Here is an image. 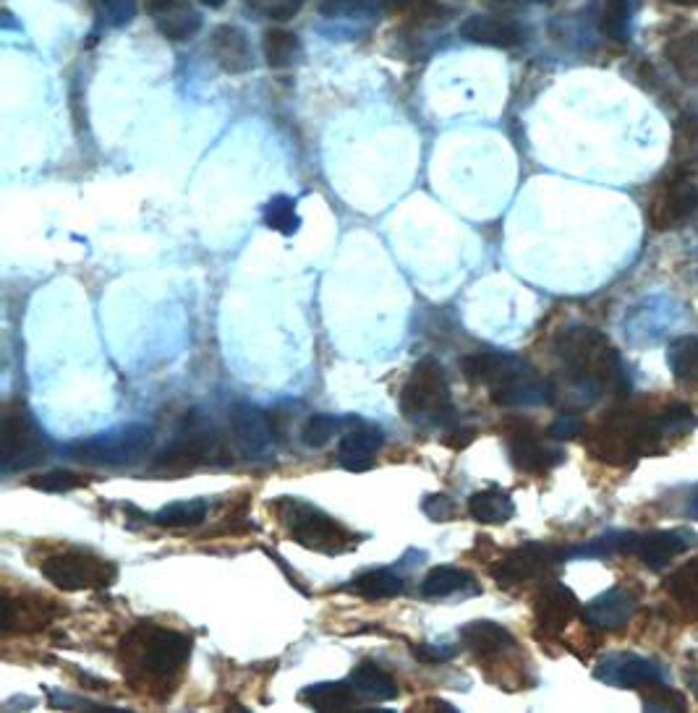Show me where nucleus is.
<instances>
[{"label": "nucleus", "instance_id": "f257e3e1", "mask_svg": "<svg viewBox=\"0 0 698 713\" xmlns=\"http://www.w3.org/2000/svg\"><path fill=\"white\" fill-rule=\"evenodd\" d=\"M557 353L566 363L570 382L589 400H597L601 390L622 384L618 351L601 332L589 327H576L557 340Z\"/></svg>", "mask_w": 698, "mask_h": 713}, {"label": "nucleus", "instance_id": "f03ea898", "mask_svg": "<svg viewBox=\"0 0 698 713\" xmlns=\"http://www.w3.org/2000/svg\"><path fill=\"white\" fill-rule=\"evenodd\" d=\"M126 661L144 680H168L181 672L191 656V637L178 630L142 625L123 643Z\"/></svg>", "mask_w": 698, "mask_h": 713}, {"label": "nucleus", "instance_id": "7ed1b4c3", "mask_svg": "<svg viewBox=\"0 0 698 713\" xmlns=\"http://www.w3.org/2000/svg\"><path fill=\"white\" fill-rule=\"evenodd\" d=\"M400 411L419 426H448L456 419L450 384L435 359H425L400 390Z\"/></svg>", "mask_w": 698, "mask_h": 713}, {"label": "nucleus", "instance_id": "20e7f679", "mask_svg": "<svg viewBox=\"0 0 698 713\" xmlns=\"http://www.w3.org/2000/svg\"><path fill=\"white\" fill-rule=\"evenodd\" d=\"M278 515L293 541H299L303 549H315V552L322 554H343L348 549L359 546L356 544L359 536L353 531H348L328 512L303 500H291V496L278 500Z\"/></svg>", "mask_w": 698, "mask_h": 713}, {"label": "nucleus", "instance_id": "39448f33", "mask_svg": "<svg viewBox=\"0 0 698 713\" xmlns=\"http://www.w3.org/2000/svg\"><path fill=\"white\" fill-rule=\"evenodd\" d=\"M152 448V429L142 423L116 429V432L87 436L73 444H66L63 452L79 463L92 465H129L144 458V452Z\"/></svg>", "mask_w": 698, "mask_h": 713}, {"label": "nucleus", "instance_id": "423d86ee", "mask_svg": "<svg viewBox=\"0 0 698 713\" xmlns=\"http://www.w3.org/2000/svg\"><path fill=\"white\" fill-rule=\"evenodd\" d=\"M40 573L61 591L108 589L118 578L113 562L102 560L94 552H84V549H66V552L44 556Z\"/></svg>", "mask_w": 698, "mask_h": 713}, {"label": "nucleus", "instance_id": "0eeeda50", "mask_svg": "<svg viewBox=\"0 0 698 713\" xmlns=\"http://www.w3.org/2000/svg\"><path fill=\"white\" fill-rule=\"evenodd\" d=\"M3 473L21 471V468L37 465L48 458L50 440L37 426V421L24 408H13L3 419Z\"/></svg>", "mask_w": 698, "mask_h": 713}, {"label": "nucleus", "instance_id": "6e6552de", "mask_svg": "<svg viewBox=\"0 0 698 713\" xmlns=\"http://www.w3.org/2000/svg\"><path fill=\"white\" fill-rule=\"evenodd\" d=\"M566 562V554L562 549L547 546V544H521L513 552H508L500 562L492 568V578L505 589H513V585L529 583L541 573H547L555 564Z\"/></svg>", "mask_w": 698, "mask_h": 713}, {"label": "nucleus", "instance_id": "1a4fd4ad", "mask_svg": "<svg viewBox=\"0 0 698 713\" xmlns=\"http://www.w3.org/2000/svg\"><path fill=\"white\" fill-rule=\"evenodd\" d=\"M230 432L243 458L265 460L275 452V434L262 408L239 403L230 411Z\"/></svg>", "mask_w": 698, "mask_h": 713}, {"label": "nucleus", "instance_id": "9d476101", "mask_svg": "<svg viewBox=\"0 0 698 713\" xmlns=\"http://www.w3.org/2000/svg\"><path fill=\"white\" fill-rule=\"evenodd\" d=\"M215 448H218V436L212 432V423L199 411H191L178 429L170 450L160 460L168 465L181 463L191 468L195 463H207L215 455Z\"/></svg>", "mask_w": 698, "mask_h": 713}, {"label": "nucleus", "instance_id": "9b49d317", "mask_svg": "<svg viewBox=\"0 0 698 713\" xmlns=\"http://www.w3.org/2000/svg\"><path fill=\"white\" fill-rule=\"evenodd\" d=\"M460 371L473 384L500 388L518 376L531 374V366L513 353H471L460 361Z\"/></svg>", "mask_w": 698, "mask_h": 713}, {"label": "nucleus", "instance_id": "f8f14e48", "mask_svg": "<svg viewBox=\"0 0 698 713\" xmlns=\"http://www.w3.org/2000/svg\"><path fill=\"white\" fill-rule=\"evenodd\" d=\"M144 6L158 32L170 42L191 40L202 29V13L191 6V0H144Z\"/></svg>", "mask_w": 698, "mask_h": 713}, {"label": "nucleus", "instance_id": "ddd939ff", "mask_svg": "<svg viewBox=\"0 0 698 713\" xmlns=\"http://www.w3.org/2000/svg\"><path fill=\"white\" fill-rule=\"evenodd\" d=\"M698 210V189L686 175L672 178L665 185L662 194L651 204V225L657 230H670L680 222H686L690 214Z\"/></svg>", "mask_w": 698, "mask_h": 713}, {"label": "nucleus", "instance_id": "4468645a", "mask_svg": "<svg viewBox=\"0 0 698 713\" xmlns=\"http://www.w3.org/2000/svg\"><path fill=\"white\" fill-rule=\"evenodd\" d=\"M594 677L605 685L612 687H649L655 682H662V672L655 661L630 656V653H618V656H607L594 670Z\"/></svg>", "mask_w": 698, "mask_h": 713}, {"label": "nucleus", "instance_id": "2eb2a0df", "mask_svg": "<svg viewBox=\"0 0 698 713\" xmlns=\"http://www.w3.org/2000/svg\"><path fill=\"white\" fill-rule=\"evenodd\" d=\"M460 37L473 44H487V48H518L526 40V29L513 19L479 13L460 24Z\"/></svg>", "mask_w": 698, "mask_h": 713}, {"label": "nucleus", "instance_id": "dca6fc26", "mask_svg": "<svg viewBox=\"0 0 698 713\" xmlns=\"http://www.w3.org/2000/svg\"><path fill=\"white\" fill-rule=\"evenodd\" d=\"M385 448L382 429L371 426V423L359 421L356 426L348 429L343 440L338 444V463L346 471H367L375 463V455Z\"/></svg>", "mask_w": 698, "mask_h": 713}, {"label": "nucleus", "instance_id": "f3484780", "mask_svg": "<svg viewBox=\"0 0 698 713\" xmlns=\"http://www.w3.org/2000/svg\"><path fill=\"white\" fill-rule=\"evenodd\" d=\"M210 53L215 63L226 73H243L255 69V50H251L247 32L239 27L226 24L215 29L210 40Z\"/></svg>", "mask_w": 698, "mask_h": 713}, {"label": "nucleus", "instance_id": "a211bd4d", "mask_svg": "<svg viewBox=\"0 0 698 713\" xmlns=\"http://www.w3.org/2000/svg\"><path fill=\"white\" fill-rule=\"evenodd\" d=\"M578 612H581V604H578L574 591L562 583H549L537 599V625L547 635L562 633Z\"/></svg>", "mask_w": 698, "mask_h": 713}, {"label": "nucleus", "instance_id": "6ab92c4d", "mask_svg": "<svg viewBox=\"0 0 698 713\" xmlns=\"http://www.w3.org/2000/svg\"><path fill=\"white\" fill-rule=\"evenodd\" d=\"M694 536L686 531H655V533H634L630 541V554H636L638 560L649 568H665L672 556L686 552L694 544Z\"/></svg>", "mask_w": 698, "mask_h": 713}, {"label": "nucleus", "instance_id": "aec40b11", "mask_svg": "<svg viewBox=\"0 0 698 713\" xmlns=\"http://www.w3.org/2000/svg\"><path fill=\"white\" fill-rule=\"evenodd\" d=\"M636 612L634 593L626 589H610L584 606V620L597 630H620Z\"/></svg>", "mask_w": 698, "mask_h": 713}, {"label": "nucleus", "instance_id": "412c9836", "mask_svg": "<svg viewBox=\"0 0 698 713\" xmlns=\"http://www.w3.org/2000/svg\"><path fill=\"white\" fill-rule=\"evenodd\" d=\"M508 450H510V460H513V465L518 471H526V473H545L549 468L560 465L562 460H566V452L560 448H555V444L539 440L537 434H529V432L510 436Z\"/></svg>", "mask_w": 698, "mask_h": 713}, {"label": "nucleus", "instance_id": "4be33fe9", "mask_svg": "<svg viewBox=\"0 0 698 713\" xmlns=\"http://www.w3.org/2000/svg\"><path fill=\"white\" fill-rule=\"evenodd\" d=\"M348 685L361 703H385L398 697V682L375 661H361L359 666H353V672L348 674Z\"/></svg>", "mask_w": 698, "mask_h": 713}, {"label": "nucleus", "instance_id": "5701e85b", "mask_svg": "<svg viewBox=\"0 0 698 713\" xmlns=\"http://www.w3.org/2000/svg\"><path fill=\"white\" fill-rule=\"evenodd\" d=\"M460 643L469 649L473 656L479 659H489V656H500L508 649H513L516 641L513 635L508 633V627L497 625V622H469V625L460 627Z\"/></svg>", "mask_w": 698, "mask_h": 713}, {"label": "nucleus", "instance_id": "b1692460", "mask_svg": "<svg viewBox=\"0 0 698 713\" xmlns=\"http://www.w3.org/2000/svg\"><path fill=\"white\" fill-rule=\"evenodd\" d=\"M555 390L552 384L545 382V379L526 374L518 376L513 382L500 384V388L492 390V400L497 405H508V408H534V405H547L552 400Z\"/></svg>", "mask_w": 698, "mask_h": 713}, {"label": "nucleus", "instance_id": "393cba45", "mask_svg": "<svg viewBox=\"0 0 698 713\" xmlns=\"http://www.w3.org/2000/svg\"><path fill=\"white\" fill-rule=\"evenodd\" d=\"M469 512L473 520H479V523L500 525V523H508V520L516 515V502L513 496L502 492V489L489 486L485 492H477L471 496Z\"/></svg>", "mask_w": 698, "mask_h": 713}, {"label": "nucleus", "instance_id": "a878e982", "mask_svg": "<svg viewBox=\"0 0 698 713\" xmlns=\"http://www.w3.org/2000/svg\"><path fill=\"white\" fill-rule=\"evenodd\" d=\"M301 703H307L309 709L315 711H348L356 709L361 701L356 697V693L348 685V680L343 682H319V685H311L301 693Z\"/></svg>", "mask_w": 698, "mask_h": 713}, {"label": "nucleus", "instance_id": "bb28decb", "mask_svg": "<svg viewBox=\"0 0 698 713\" xmlns=\"http://www.w3.org/2000/svg\"><path fill=\"white\" fill-rule=\"evenodd\" d=\"M262 48L270 69H291V66L299 63L301 58V40L291 32V29H283V27L267 29L262 37Z\"/></svg>", "mask_w": 698, "mask_h": 713}, {"label": "nucleus", "instance_id": "cd10ccee", "mask_svg": "<svg viewBox=\"0 0 698 713\" xmlns=\"http://www.w3.org/2000/svg\"><path fill=\"white\" fill-rule=\"evenodd\" d=\"M356 423H359V415H311L301 429V442L307 444V448H325L332 436L346 434Z\"/></svg>", "mask_w": 698, "mask_h": 713}, {"label": "nucleus", "instance_id": "c85d7f7f", "mask_svg": "<svg viewBox=\"0 0 698 713\" xmlns=\"http://www.w3.org/2000/svg\"><path fill=\"white\" fill-rule=\"evenodd\" d=\"M473 585V578L466 573V570L452 568V564H440V568H432L421 581V593L427 599H448L452 593L469 589Z\"/></svg>", "mask_w": 698, "mask_h": 713}, {"label": "nucleus", "instance_id": "c756f323", "mask_svg": "<svg viewBox=\"0 0 698 713\" xmlns=\"http://www.w3.org/2000/svg\"><path fill=\"white\" fill-rule=\"evenodd\" d=\"M207 510H210V504L205 500H181L166 504V508L154 512L152 520L154 525H162V529H195V525L205 523Z\"/></svg>", "mask_w": 698, "mask_h": 713}, {"label": "nucleus", "instance_id": "7c9ffc66", "mask_svg": "<svg viewBox=\"0 0 698 713\" xmlns=\"http://www.w3.org/2000/svg\"><path fill=\"white\" fill-rule=\"evenodd\" d=\"M353 591L361 593L367 599H390L403 593L406 581L403 575H398V570H367V573L353 578Z\"/></svg>", "mask_w": 698, "mask_h": 713}, {"label": "nucleus", "instance_id": "2f4dec72", "mask_svg": "<svg viewBox=\"0 0 698 713\" xmlns=\"http://www.w3.org/2000/svg\"><path fill=\"white\" fill-rule=\"evenodd\" d=\"M665 56L686 84L698 87V32L682 34L678 40H672L667 44Z\"/></svg>", "mask_w": 698, "mask_h": 713}, {"label": "nucleus", "instance_id": "473e14b6", "mask_svg": "<svg viewBox=\"0 0 698 713\" xmlns=\"http://www.w3.org/2000/svg\"><path fill=\"white\" fill-rule=\"evenodd\" d=\"M667 366L680 382H696L698 379V338L682 335L672 340L667 348Z\"/></svg>", "mask_w": 698, "mask_h": 713}, {"label": "nucleus", "instance_id": "72a5a7b5", "mask_svg": "<svg viewBox=\"0 0 698 713\" xmlns=\"http://www.w3.org/2000/svg\"><path fill=\"white\" fill-rule=\"evenodd\" d=\"M265 222L267 228L278 230L280 235H296L301 228V218L296 212V199L291 197H275L265 204Z\"/></svg>", "mask_w": 698, "mask_h": 713}, {"label": "nucleus", "instance_id": "f704fd0d", "mask_svg": "<svg viewBox=\"0 0 698 713\" xmlns=\"http://www.w3.org/2000/svg\"><path fill=\"white\" fill-rule=\"evenodd\" d=\"M601 32L615 42H628L630 37V3L628 0H607L601 13Z\"/></svg>", "mask_w": 698, "mask_h": 713}, {"label": "nucleus", "instance_id": "c9c22d12", "mask_svg": "<svg viewBox=\"0 0 698 713\" xmlns=\"http://www.w3.org/2000/svg\"><path fill=\"white\" fill-rule=\"evenodd\" d=\"M32 486L40 489V492H48V494H66V492H73V489H79V486H87V475L66 471V468H56V471L34 475Z\"/></svg>", "mask_w": 698, "mask_h": 713}, {"label": "nucleus", "instance_id": "e433bc0d", "mask_svg": "<svg viewBox=\"0 0 698 713\" xmlns=\"http://www.w3.org/2000/svg\"><path fill=\"white\" fill-rule=\"evenodd\" d=\"M102 27H126L137 17V0H92Z\"/></svg>", "mask_w": 698, "mask_h": 713}, {"label": "nucleus", "instance_id": "4c0bfd02", "mask_svg": "<svg viewBox=\"0 0 698 713\" xmlns=\"http://www.w3.org/2000/svg\"><path fill=\"white\" fill-rule=\"evenodd\" d=\"M303 0H247V9L259 19L288 21L301 11Z\"/></svg>", "mask_w": 698, "mask_h": 713}, {"label": "nucleus", "instance_id": "58836bf2", "mask_svg": "<svg viewBox=\"0 0 698 713\" xmlns=\"http://www.w3.org/2000/svg\"><path fill=\"white\" fill-rule=\"evenodd\" d=\"M672 596H678L682 604L698 606V562H690L678 570V575L670 578Z\"/></svg>", "mask_w": 698, "mask_h": 713}, {"label": "nucleus", "instance_id": "ea45409f", "mask_svg": "<svg viewBox=\"0 0 698 713\" xmlns=\"http://www.w3.org/2000/svg\"><path fill=\"white\" fill-rule=\"evenodd\" d=\"M649 693L644 695V709L646 711H686V701H682L680 693L665 687L662 682H655V685L646 687Z\"/></svg>", "mask_w": 698, "mask_h": 713}, {"label": "nucleus", "instance_id": "a19ab883", "mask_svg": "<svg viewBox=\"0 0 698 713\" xmlns=\"http://www.w3.org/2000/svg\"><path fill=\"white\" fill-rule=\"evenodd\" d=\"M421 510H425V515L429 520H435V523H445V520L456 518V502L450 500L448 494H429L425 502H421Z\"/></svg>", "mask_w": 698, "mask_h": 713}, {"label": "nucleus", "instance_id": "79ce46f5", "mask_svg": "<svg viewBox=\"0 0 698 713\" xmlns=\"http://www.w3.org/2000/svg\"><path fill=\"white\" fill-rule=\"evenodd\" d=\"M581 432H584V421L576 419V415H560V419H555L552 426H549V436L557 442L576 440Z\"/></svg>", "mask_w": 698, "mask_h": 713}, {"label": "nucleus", "instance_id": "37998d69", "mask_svg": "<svg viewBox=\"0 0 698 713\" xmlns=\"http://www.w3.org/2000/svg\"><path fill=\"white\" fill-rule=\"evenodd\" d=\"M413 656L419 661H425V664H445V661H450L456 656V649H450V645H429V643H419L413 645Z\"/></svg>", "mask_w": 698, "mask_h": 713}, {"label": "nucleus", "instance_id": "c03bdc74", "mask_svg": "<svg viewBox=\"0 0 698 713\" xmlns=\"http://www.w3.org/2000/svg\"><path fill=\"white\" fill-rule=\"evenodd\" d=\"M688 518H696V520H698V492L688 500Z\"/></svg>", "mask_w": 698, "mask_h": 713}, {"label": "nucleus", "instance_id": "a18cd8bd", "mask_svg": "<svg viewBox=\"0 0 698 713\" xmlns=\"http://www.w3.org/2000/svg\"><path fill=\"white\" fill-rule=\"evenodd\" d=\"M205 6H210V9H220L222 3H226V0H202Z\"/></svg>", "mask_w": 698, "mask_h": 713}, {"label": "nucleus", "instance_id": "49530a36", "mask_svg": "<svg viewBox=\"0 0 698 713\" xmlns=\"http://www.w3.org/2000/svg\"><path fill=\"white\" fill-rule=\"evenodd\" d=\"M670 3H678V6H694L698 0H670Z\"/></svg>", "mask_w": 698, "mask_h": 713}, {"label": "nucleus", "instance_id": "de8ad7c7", "mask_svg": "<svg viewBox=\"0 0 698 713\" xmlns=\"http://www.w3.org/2000/svg\"><path fill=\"white\" fill-rule=\"evenodd\" d=\"M539 3H555V0H539Z\"/></svg>", "mask_w": 698, "mask_h": 713}, {"label": "nucleus", "instance_id": "09e8293b", "mask_svg": "<svg viewBox=\"0 0 698 713\" xmlns=\"http://www.w3.org/2000/svg\"><path fill=\"white\" fill-rule=\"evenodd\" d=\"M497 3H508V0H497Z\"/></svg>", "mask_w": 698, "mask_h": 713}]
</instances>
